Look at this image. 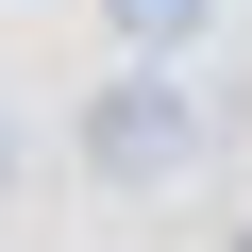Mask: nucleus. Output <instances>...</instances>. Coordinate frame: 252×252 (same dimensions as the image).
Listing matches in <instances>:
<instances>
[{
  "instance_id": "nucleus-1",
  "label": "nucleus",
  "mask_w": 252,
  "mask_h": 252,
  "mask_svg": "<svg viewBox=\"0 0 252 252\" xmlns=\"http://www.w3.org/2000/svg\"><path fill=\"white\" fill-rule=\"evenodd\" d=\"M67 152H84V185H118V202H168V185H202V152H219V101H202L185 67H152V51H118V67L84 84V118H67Z\"/></svg>"
},
{
  "instance_id": "nucleus-2",
  "label": "nucleus",
  "mask_w": 252,
  "mask_h": 252,
  "mask_svg": "<svg viewBox=\"0 0 252 252\" xmlns=\"http://www.w3.org/2000/svg\"><path fill=\"white\" fill-rule=\"evenodd\" d=\"M101 34H118V51H152V67H185V51L219 34V0H101Z\"/></svg>"
}]
</instances>
